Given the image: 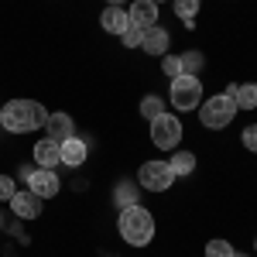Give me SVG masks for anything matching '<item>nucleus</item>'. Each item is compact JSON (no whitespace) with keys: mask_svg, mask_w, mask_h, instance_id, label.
<instances>
[{"mask_svg":"<svg viewBox=\"0 0 257 257\" xmlns=\"http://www.w3.org/2000/svg\"><path fill=\"white\" fill-rule=\"evenodd\" d=\"M99 24H103V31H110V35H123V31L131 28V14H127L123 7H106V11L99 14Z\"/></svg>","mask_w":257,"mask_h":257,"instance_id":"9b49d317","label":"nucleus"},{"mask_svg":"<svg viewBox=\"0 0 257 257\" xmlns=\"http://www.w3.org/2000/svg\"><path fill=\"white\" fill-rule=\"evenodd\" d=\"M168 165H172L175 178H178V175H192V168H196V158H192V151H178V155L168 161Z\"/></svg>","mask_w":257,"mask_h":257,"instance_id":"f3484780","label":"nucleus"},{"mask_svg":"<svg viewBox=\"0 0 257 257\" xmlns=\"http://www.w3.org/2000/svg\"><path fill=\"white\" fill-rule=\"evenodd\" d=\"M138 182H141V189H148V192H165V189H172L175 172H172L168 161H144L138 172Z\"/></svg>","mask_w":257,"mask_h":257,"instance_id":"39448f33","label":"nucleus"},{"mask_svg":"<svg viewBox=\"0 0 257 257\" xmlns=\"http://www.w3.org/2000/svg\"><path fill=\"white\" fill-rule=\"evenodd\" d=\"M106 7H123V0H106Z\"/></svg>","mask_w":257,"mask_h":257,"instance_id":"a878e982","label":"nucleus"},{"mask_svg":"<svg viewBox=\"0 0 257 257\" xmlns=\"http://www.w3.org/2000/svg\"><path fill=\"white\" fill-rule=\"evenodd\" d=\"M11 209H14V216L21 219H38L41 216V199L31 192V189H18L14 199H11Z\"/></svg>","mask_w":257,"mask_h":257,"instance_id":"6e6552de","label":"nucleus"},{"mask_svg":"<svg viewBox=\"0 0 257 257\" xmlns=\"http://www.w3.org/2000/svg\"><path fill=\"white\" fill-rule=\"evenodd\" d=\"M151 141H155V148H161V151L178 148V141H182V120L172 117V113L155 117L151 120Z\"/></svg>","mask_w":257,"mask_h":257,"instance_id":"423d86ee","label":"nucleus"},{"mask_svg":"<svg viewBox=\"0 0 257 257\" xmlns=\"http://www.w3.org/2000/svg\"><path fill=\"white\" fill-rule=\"evenodd\" d=\"M199 7H202V0H175V14L185 21V28H192V21H196Z\"/></svg>","mask_w":257,"mask_h":257,"instance_id":"dca6fc26","label":"nucleus"},{"mask_svg":"<svg viewBox=\"0 0 257 257\" xmlns=\"http://www.w3.org/2000/svg\"><path fill=\"white\" fill-rule=\"evenodd\" d=\"M28 189H31L38 199H52L55 192H59V175H55L52 168H35L31 178H28Z\"/></svg>","mask_w":257,"mask_h":257,"instance_id":"0eeeda50","label":"nucleus"},{"mask_svg":"<svg viewBox=\"0 0 257 257\" xmlns=\"http://www.w3.org/2000/svg\"><path fill=\"white\" fill-rule=\"evenodd\" d=\"M45 127H48V138L52 141H69L72 138V131H76V123H72V117H69V113H48V123H45Z\"/></svg>","mask_w":257,"mask_h":257,"instance_id":"f8f14e48","label":"nucleus"},{"mask_svg":"<svg viewBox=\"0 0 257 257\" xmlns=\"http://www.w3.org/2000/svg\"><path fill=\"white\" fill-rule=\"evenodd\" d=\"M233 257H247V254H233Z\"/></svg>","mask_w":257,"mask_h":257,"instance_id":"bb28decb","label":"nucleus"},{"mask_svg":"<svg viewBox=\"0 0 257 257\" xmlns=\"http://www.w3.org/2000/svg\"><path fill=\"white\" fill-rule=\"evenodd\" d=\"M168 99H172L175 110H196L199 103H202V82L196 76H175Z\"/></svg>","mask_w":257,"mask_h":257,"instance_id":"20e7f679","label":"nucleus"},{"mask_svg":"<svg viewBox=\"0 0 257 257\" xmlns=\"http://www.w3.org/2000/svg\"><path fill=\"white\" fill-rule=\"evenodd\" d=\"M113 202H117L120 209L134 206V202H138V185H131V182H120V189L113 192Z\"/></svg>","mask_w":257,"mask_h":257,"instance_id":"a211bd4d","label":"nucleus"},{"mask_svg":"<svg viewBox=\"0 0 257 257\" xmlns=\"http://www.w3.org/2000/svg\"><path fill=\"white\" fill-rule=\"evenodd\" d=\"M141 48H144L148 55H165V52H168V31L158 28V24H155V28H148V31H144V38H141Z\"/></svg>","mask_w":257,"mask_h":257,"instance_id":"ddd939ff","label":"nucleus"},{"mask_svg":"<svg viewBox=\"0 0 257 257\" xmlns=\"http://www.w3.org/2000/svg\"><path fill=\"white\" fill-rule=\"evenodd\" d=\"M120 237L127 240L131 247H148L151 237H155V216L141 202L120 209Z\"/></svg>","mask_w":257,"mask_h":257,"instance_id":"f257e3e1","label":"nucleus"},{"mask_svg":"<svg viewBox=\"0 0 257 257\" xmlns=\"http://www.w3.org/2000/svg\"><path fill=\"white\" fill-rule=\"evenodd\" d=\"M161 69H165V76H172V79H175V76H182V62H178V55H161Z\"/></svg>","mask_w":257,"mask_h":257,"instance_id":"5701e85b","label":"nucleus"},{"mask_svg":"<svg viewBox=\"0 0 257 257\" xmlns=\"http://www.w3.org/2000/svg\"><path fill=\"white\" fill-rule=\"evenodd\" d=\"M226 96H233L237 110H254L257 106V86L243 82V86H226Z\"/></svg>","mask_w":257,"mask_h":257,"instance_id":"4468645a","label":"nucleus"},{"mask_svg":"<svg viewBox=\"0 0 257 257\" xmlns=\"http://www.w3.org/2000/svg\"><path fill=\"white\" fill-rule=\"evenodd\" d=\"M38 103L35 99H11L4 110H0V123H4V131H11V134H28V131H35L38 127Z\"/></svg>","mask_w":257,"mask_h":257,"instance_id":"f03ea898","label":"nucleus"},{"mask_svg":"<svg viewBox=\"0 0 257 257\" xmlns=\"http://www.w3.org/2000/svg\"><path fill=\"white\" fill-rule=\"evenodd\" d=\"M62 161V144L52 138H41L38 144H35V165L38 168H52L55 172V165Z\"/></svg>","mask_w":257,"mask_h":257,"instance_id":"9d476101","label":"nucleus"},{"mask_svg":"<svg viewBox=\"0 0 257 257\" xmlns=\"http://www.w3.org/2000/svg\"><path fill=\"white\" fill-rule=\"evenodd\" d=\"M141 38H144V31H141V28H127V31L120 35V41H123L127 48H141Z\"/></svg>","mask_w":257,"mask_h":257,"instance_id":"b1692460","label":"nucleus"},{"mask_svg":"<svg viewBox=\"0 0 257 257\" xmlns=\"http://www.w3.org/2000/svg\"><path fill=\"white\" fill-rule=\"evenodd\" d=\"M233 117H237V103H233V96H226V93L199 103V120H202L209 131H223Z\"/></svg>","mask_w":257,"mask_h":257,"instance_id":"7ed1b4c3","label":"nucleus"},{"mask_svg":"<svg viewBox=\"0 0 257 257\" xmlns=\"http://www.w3.org/2000/svg\"><path fill=\"white\" fill-rule=\"evenodd\" d=\"M155 4H161V0H155Z\"/></svg>","mask_w":257,"mask_h":257,"instance_id":"c85d7f7f","label":"nucleus"},{"mask_svg":"<svg viewBox=\"0 0 257 257\" xmlns=\"http://www.w3.org/2000/svg\"><path fill=\"white\" fill-rule=\"evenodd\" d=\"M62 161L72 165V168H79L82 161H86V144H82V138L72 134L69 141H62Z\"/></svg>","mask_w":257,"mask_h":257,"instance_id":"2eb2a0df","label":"nucleus"},{"mask_svg":"<svg viewBox=\"0 0 257 257\" xmlns=\"http://www.w3.org/2000/svg\"><path fill=\"white\" fill-rule=\"evenodd\" d=\"M243 148H247V151H257V123L243 131Z\"/></svg>","mask_w":257,"mask_h":257,"instance_id":"393cba45","label":"nucleus"},{"mask_svg":"<svg viewBox=\"0 0 257 257\" xmlns=\"http://www.w3.org/2000/svg\"><path fill=\"white\" fill-rule=\"evenodd\" d=\"M178 62H182V76H196L206 59H202L199 52H185V55H178Z\"/></svg>","mask_w":257,"mask_h":257,"instance_id":"aec40b11","label":"nucleus"},{"mask_svg":"<svg viewBox=\"0 0 257 257\" xmlns=\"http://www.w3.org/2000/svg\"><path fill=\"white\" fill-rule=\"evenodd\" d=\"M127 14H131V28L148 31V28H155V21H158V4H155V0H134Z\"/></svg>","mask_w":257,"mask_h":257,"instance_id":"1a4fd4ad","label":"nucleus"},{"mask_svg":"<svg viewBox=\"0 0 257 257\" xmlns=\"http://www.w3.org/2000/svg\"><path fill=\"white\" fill-rule=\"evenodd\" d=\"M141 113H144L148 120L161 117V113H165V99L155 96V93H151V96H144V99H141Z\"/></svg>","mask_w":257,"mask_h":257,"instance_id":"6ab92c4d","label":"nucleus"},{"mask_svg":"<svg viewBox=\"0 0 257 257\" xmlns=\"http://www.w3.org/2000/svg\"><path fill=\"white\" fill-rule=\"evenodd\" d=\"M254 250H257V240H254Z\"/></svg>","mask_w":257,"mask_h":257,"instance_id":"cd10ccee","label":"nucleus"},{"mask_svg":"<svg viewBox=\"0 0 257 257\" xmlns=\"http://www.w3.org/2000/svg\"><path fill=\"white\" fill-rule=\"evenodd\" d=\"M237 250L230 247V240H209L206 243V257H233Z\"/></svg>","mask_w":257,"mask_h":257,"instance_id":"412c9836","label":"nucleus"},{"mask_svg":"<svg viewBox=\"0 0 257 257\" xmlns=\"http://www.w3.org/2000/svg\"><path fill=\"white\" fill-rule=\"evenodd\" d=\"M18 192V185H14V178L11 175H0V202H11Z\"/></svg>","mask_w":257,"mask_h":257,"instance_id":"4be33fe9","label":"nucleus"}]
</instances>
